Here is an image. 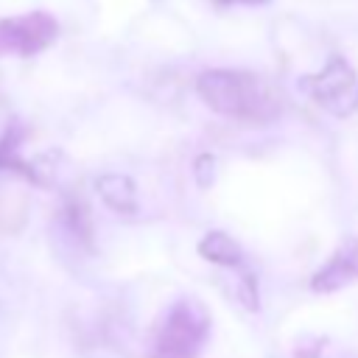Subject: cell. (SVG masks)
Here are the masks:
<instances>
[{
    "mask_svg": "<svg viewBox=\"0 0 358 358\" xmlns=\"http://www.w3.org/2000/svg\"><path fill=\"white\" fill-rule=\"evenodd\" d=\"M196 90L207 109L238 123L263 126L282 112L280 87L252 70H204L196 78Z\"/></svg>",
    "mask_w": 358,
    "mask_h": 358,
    "instance_id": "obj_1",
    "label": "cell"
},
{
    "mask_svg": "<svg viewBox=\"0 0 358 358\" xmlns=\"http://www.w3.org/2000/svg\"><path fill=\"white\" fill-rule=\"evenodd\" d=\"M210 310L193 299H176L154 330L148 358H199L210 338Z\"/></svg>",
    "mask_w": 358,
    "mask_h": 358,
    "instance_id": "obj_2",
    "label": "cell"
},
{
    "mask_svg": "<svg viewBox=\"0 0 358 358\" xmlns=\"http://www.w3.org/2000/svg\"><path fill=\"white\" fill-rule=\"evenodd\" d=\"M302 92L336 117H350L358 109V76L344 56H330L313 76H302Z\"/></svg>",
    "mask_w": 358,
    "mask_h": 358,
    "instance_id": "obj_3",
    "label": "cell"
},
{
    "mask_svg": "<svg viewBox=\"0 0 358 358\" xmlns=\"http://www.w3.org/2000/svg\"><path fill=\"white\" fill-rule=\"evenodd\" d=\"M59 36V22L48 11H25L0 20V59H31L48 50Z\"/></svg>",
    "mask_w": 358,
    "mask_h": 358,
    "instance_id": "obj_4",
    "label": "cell"
},
{
    "mask_svg": "<svg viewBox=\"0 0 358 358\" xmlns=\"http://www.w3.org/2000/svg\"><path fill=\"white\" fill-rule=\"evenodd\" d=\"M358 280V235L344 238L336 252L324 260L322 268L310 274V291L316 294H333Z\"/></svg>",
    "mask_w": 358,
    "mask_h": 358,
    "instance_id": "obj_5",
    "label": "cell"
},
{
    "mask_svg": "<svg viewBox=\"0 0 358 358\" xmlns=\"http://www.w3.org/2000/svg\"><path fill=\"white\" fill-rule=\"evenodd\" d=\"M22 137H25V129H22L20 123H11V126L0 134V171L14 173V176H22V179L31 182V185H45L42 173H39L36 168H31V162H25V159L20 157Z\"/></svg>",
    "mask_w": 358,
    "mask_h": 358,
    "instance_id": "obj_6",
    "label": "cell"
},
{
    "mask_svg": "<svg viewBox=\"0 0 358 358\" xmlns=\"http://www.w3.org/2000/svg\"><path fill=\"white\" fill-rule=\"evenodd\" d=\"M95 190L103 199L109 210L117 215H134L137 213V187L129 176L123 173H103L95 179Z\"/></svg>",
    "mask_w": 358,
    "mask_h": 358,
    "instance_id": "obj_7",
    "label": "cell"
},
{
    "mask_svg": "<svg viewBox=\"0 0 358 358\" xmlns=\"http://www.w3.org/2000/svg\"><path fill=\"white\" fill-rule=\"evenodd\" d=\"M199 255L215 266H224V268H243V263H246L241 243L232 241L227 232H218V229L207 232L199 241Z\"/></svg>",
    "mask_w": 358,
    "mask_h": 358,
    "instance_id": "obj_8",
    "label": "cell"
},
{
    "mask_svg": "<svg viewBox=\"0 0 358 358\" xmlns=\"http://www.w3.org/2000/svg\"><path fill=\"white\" fill-rule=\"evenodd\" d=\"M59 224H62V229H64L78 246L92 249V221H90L87 204H84L78 196H67V199L62 201Z\"/></svg>",
    "mask_w": 358,
    "mask_h": 358,
    "instance_id": "obj_9",
    "label": "cell"
},
{
    "mask_svg": "<svg viewBox=\"0 0 358 358\" xmlns=\"http://www.w3.org/2000/svg\"><path fill=\"white\" fill-rule=\"evenodd\" d=\"M213 3L221 6V8H227V6H263L268 0H213Z\"/></svg>",
    "mask_w": 358,
    "mask_h": 358,
    "instance_id": "obj_10",
    "label": "cell"
}]
</instances>
